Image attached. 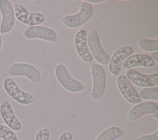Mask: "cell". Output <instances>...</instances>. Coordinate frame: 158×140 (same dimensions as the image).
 <instances>
[{
	"label": "cell",
	"mask_w": 158,
	"mask_h": 140,
	"mask_svg": "<svg viewBox=\"0 0 158 140\" xmlns=\"http://www.w3.org/2000/svg\"><path fill=\"white\" fill-rule=\"evenodd\" d=\"M2 86L7 94L14 101L21 105H28L35 101L33 95L21 89L15 81L11 77H6L3 80Z\"/></svg>",
	"instance_id": "1"
},
{
	"label": "cell",
	"mask_w": 158,
	"mask_h": 140,
	"mask_svg": "<svg viewBox=\"0 0 158 140\" xmlns=\"http://www.w3.org/2000/svg\"><path fill=\"white\" fill-rule=\"evenodd\" d=\"M93 7L90 3L83 1L80 5L79 12L74 15H66L60 19L61 23L69 28H76L86 23L92 17Z\"/></svg>",
	"instance_id": "2"
},
{
	"label": "cell",
	"mask_w": 158,
	"mask_h": 140,
	"mask_svg": "<svg viewBox=\"0 0 158 140\" xmlns=\"http://www.w3.org/2000/svg\"><path fill=\"white\" fill-rule=\"evenodd\" d=\"M6 72L12 76H25L34 83H38L41 80L39 70L35 66L27 63L12 64L8 67Z\"/></svg>",
	"instance_id": "3"
},
{
	"label": "cell",
	"mask_w": 158,
	"mask_h": 140,
	"mask_svg": "<svg viewBox=\"0 0 158 140\" xmlns=\"http://www.w3.org/2000/svg\"><path fill=\"white\" fill-rule=\"evenodd\" d=\"M55 75L61 86L70 93H78L84 90V86L78 80L73 78L65 66L59 64L55 68Z\"/></svg>",
	"instance_id": "4"
},
{
	"label": "cell",
	"mask_w": 158,
	"mask_h": 140,
	"mask_svg": "<svg viewBox=\"0 0 158 140\" xmlns=\"http://www.w3.org/2000/svg\"><path fill=\"white\" fill-rule=\"evenodd\" d=\"M91 73L93 78L91 96L94 100H99L105 92L106 73L103 67L96 64H92L91 65Z\"/></svg>",
	"instance_id": "5"
},
{
	"label": "cell",
	"mask_w": 158,
	"mask_h": 140,
	"mask_svg": "<svg viewBox=\"0 0 158 140\" xmlns=\"http://www.w3.org/2000/svg\"><path fill=\"white\" fill-rule=\"evenodd\" d=\"M15 17L29 27L38 26L44 21V16L40 12H30L23 5L17 3L14 6Z\"/></svg>",
	"instance_id": "6"
},
{
	"label": "cell",
	"mask_w": 158,
	"mask_h": 140,
	"mask_svg": "<svg viewBox=\"0 0 158 140\" xmlns=\"http://www.w3.org/2000/svg\"><path fill=\"white\" fill-rule=\"evenodd\" d=\"M87 44L93 59L101 64L106 65L109 64L110 57L101 47L99 36L96 30H91L87 37Z\"/></svg>",
	"instance_id": "7"
},
{
	"label": "cell",
	"mask_w": 158,
	"mask_h": 140,
	"mask_svg": "<svg viewBox=\"0 0 158 140\" xmlns=\"http://www.w3.org/2000/svg\"><path fill=\"white\" fill-rule=\"evenodd\" d=\"M0 33L5 35L13 29L15 25V14L14 7L8 0H0Z\"/></svg>",
	"instance_id": "8"
},
{
	"label": "cell",
	"mask_w": 158,
	"mask_h": 140,
	"mask_svg": "<svg viewBox=\"0 0 158 140\" xmlns=\"http://www.w3.org/2000/svg\"><path fill=\"white\" fill-rule=\"evenodd\" d=\"M23 36L30 39H40L53 43H57L58 40L54 30L41 25L27 27L23 31Z\"/></svg>",
	"instance_id": "9"
},
{
	"label": "cell",
	"mask_w": 158,
	"mask_h": 140,
	"mask_svg": "<svg viewBox=\"0 0 158 140\" xmlns=\"http://www.w3.org/2000/svg\"><path fill=\"white\" fill-rule=\"evenodd\" d=\"M0 115L6 125L14 131H19L22 128V124L16 117L12 106L7 99H2L0 104Z\"/></svg>",
	"instance_id": "10"
},
{
	"label": "cell",
	"mask_w": 158,
	"mask_h": 140,
	"mask_svg": "<svg viewBox=\"0 0 158 140\" xmlns=\"http://www.w3.org/2000/svg\"><path fill=\"white\" fill-rule=\"evenodd\" d=\"M118 91L125 99L131 104H137L141 102L138 93L135 89L131 83L125 75H120L117 79Z\"/></svg>",
	"instance_id": "11"
},
{
	"label": "cell",
	"mask_w": 158,
	"mask_h": 140,
	"mask_svg": "<svg viewBox=\"0 0 158 140\" xmlns=\"http://www.w3.org/2000/svg\"><path fill=\"white\" fill-rule=\"evenodd\" d=\"M128 80L135 85L140 87H153L158 84V73L144 75L134 69H129L125 75Z\"/></svg>",
	"instance_id": "12"
},
{
	"label": "cell",
	"mask_w": 158,
	"mask_h": 140,
	"mask_svg": "<svg viewBox=\"0 0 158 140\" xmlns=\"http://www.w3.org/2000/svg\"><path fill=\"white\" fill-rule=\"evenodd\" d=\"M133 48L129 46H123L118 47L110 57L109 70L114 76H118L123 61L131 55Z\"/></svg>",
	"instance_id": "13"
},
{
	"label": "cell",
	"mask_w": 158,
	"mask_h": 140,
	"mask_svg": "<svg viewBox=\"0 0 158 140\" xmlns=\"http://www.w3.org/2000/svg\"><path fill=\"white\" fill-rule=\"evenodd\" d=\"M74 42L76 51L80 59L86 63L92 62L94 59L89 50L86 32L84 29H80L76 33Z\"/></svg>",
	"instance_id": "14"
},
{
	"label": "cell",
	"mask_w": 158,
	"mask_h": 140,
	"mask_svg": "<svg viewBox=\"0 0 158 140\" xmlns=\"http://www.w3.org/2000/svg\"><path fill=\"white\" fill-rule=\"evenodd\" d=\"M158 110V105L156 103L151 101L140 102L132 107L127 116V119L130 121H135L144 115L153 114Z\"/></svg>",
	"instance_id": "15"
},
{
	"label": "cell",
	"mask_w": 158,
	"mask_h": 140,
	"mask_svg": "<svg viewBox=\"0 0 158 140\" xmlns=\"http://www.w3.org/2000/svg\"><path fill=\"white\" fill-rule=\"evenodd\" d=\"M156 64L150 56L144 54H136L126 58L122 62V65L124 70H127L135 67L151 68L155 66Z\"/></svg>",
	"instance_id": "16"
},
{
	"label": "cell",
	"mask_w": 158,
	"mask_h": 140,
	"mask_svg": "<svg viewBox=\"0 0 158 140\" xmlns=\"http://www.w3.org/2000/svg\"><path fill=\"white\" fill-rule=\"evenodd\" d=\"M124 134V131L118 126H111L102 131L95 140H116Z\"/></svg>",
	"instance_id": "17"
},
{
	"label": "cell",
	"mask_w": 158,
	"mask_h": 140,
	"mask_svg": "<svg viewBox=\"0 0 158 140\" xmlns=\"http://www.w3.org/2000/svg\"><path fill=\"white\" fill-rule=\"evenodd\" d=\"M138 47L146 52H156L158 51V38L154 39H140L138 42Z\"/></svg>",
	"instance_id": "18"
},
{
	"label": "cell",
	"mask_w": 158,
	"mask_h": 140,
	"mask_svg": "<svg viewBox=\"0 0 158 140\" xmlns=\"http://www.w3.org/2000/svg\"><path fill=\"white\" fill-rule=\"evenodd\" d=\"M138 94L141 99H152L156 101H158L157 87L144 88L142 89Z\"/></svg>",
	"instance_id": "19"
},
{
	"label": "cell",
	"mask_w": 158,
	"mask_h": 140,
	"mask_svg": "<svg viewBox=\"0 0 158 140\" xmlns=\"http://www.w3.org/2000/svg\"><path fill=\"white\" fill-rule=\"evenodd\" d=\"M0 138L4 140H19L15 131L3 124H0Z\"/></svg>",
	"instance_id": "20"
},
{
	"label": "cell",
	"mask_w": 158,
	"mask_h": 140,
	"mask_svg": "<svg viewBox=\"0 0 158 140\" xmlns=\"http://www.w3.org/2000/svg\"><path fill=\"white\" fill-rule=\"evenodd\" d=\"M50 131L48 128H43L40 130L36 136L35 140H49Z\"/></svg>",
	"instance_id": "21"
},
{
	"label": "cell",
	"mask_w": 158,
	"mask_h": 140,
	"mask_svg": "<svg viewBox=\"0 0 158 140\" xmlns=\"http://www.w3.org/2000/svg\"><path fill=\"white\" fill-rule=\"evenodd\" d=\"M136 140H158V129L154 133L139 136Z\"/></svg>",
	"instance_id": "22"
},
{
	"label": "cell",
	"mask_w": 158,
	"mask_h": 140,
	"mask_svg": "<svg viewBox=\"0 0 158 140\" xmlns=\"http://www.w3.org/2000/svg\"><path fill=\"white\" fill-rule=\"evenodd\" d=\"M73 136L70 132L65 131L62 133L59 138L58 140H72Z\"/></svg>",
	"instance_id": "23"
},
{
	"label": "cell",
	"mask_w": 158,
	"mask_h": 140,
	"mask_svg": "<svg viewBox=\"0 0 158 140\" xmlns=\"http://www.w3.org/2000/svg\"><path fill=\"white\" fill-rule=\"evenodd\" d=\"M150 57L152 58V59L156 62H158V52L156 51V52H152L151 54V56Z\"/></svg>",
	"instance_id": "24"
},
{
	"label": "cell",
	"mask_w": 158,
	"mask_h": 140,
	"mask_svg": "<svg viewBox=\"0 0 158 140\" xmlns=\"http://www.w3.org/2000/svg\"><path fill=\"white\" fill-rule=\"evenodd\" d=\"M104 0H88V1H86V2H91V3H99V2H103Z\"/></svg>",
	"instance_id": "25"
},
{
	"label": "cell",
	"mask_w": 158,
	"mask_h": 140,
	"mask_svg": "<svg viewBox=\"0 0 158 140\" xmlns=\"http://www.w3.org/2000/svg\"><path fill=\"white\" fill-rule=\"evenodd\" d=\"M152 117H153V118H154L156 120H158V112H157V111L155 113H154L152 114Z\"/></svg>",
	"instance_id": "26"
},
{
	"label": "cell",
	"mask_w": 158,
	"mask_h": 140,
	"mask_svg": "<svg viewBox=\"0 0 158 140\" xmlns=\"http://www.w3.org/2000/svg\"><path fill=\"white\" fill-rule=\"evenodd\" d=\"M2 46V38L1 34L0 33V49H1Z\"/></svg>",
	"instance_id": "27"
}]
</instances>
